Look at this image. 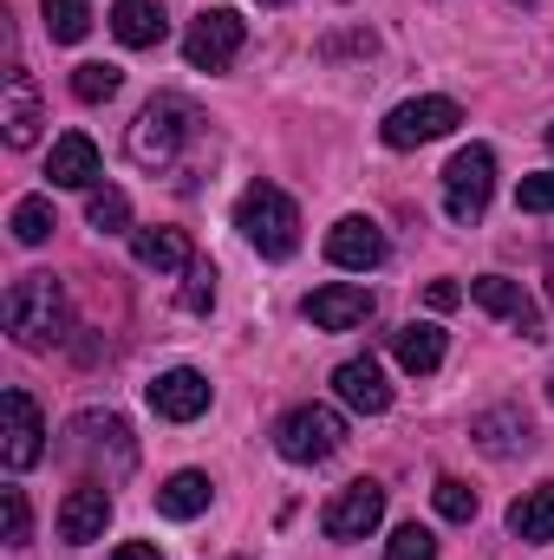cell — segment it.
<instances>
[{
	"label": "cell",
	"instance_id": "cell-2",
	"mask_svg": "<svg viewBox=\"0 0 554 560\" xmlns=\"http://www.w3.org/2000/svg\"><path fill=\"white\" fill-rule=\"evenodd\" d=\"M7 332L26 346V352H46L66 339V287L53 275H20L7 287Z\"/></svg>",
	"mask_w": 554,
	"mask_h": 560
},
{
	"label": "cell",
	"instance_id": "cell-34",
	"mask_svg": "<svg viewBox=\"0 0 554 560\" xmlns=\"http://www.w3.org/2000/svg\"><path fill=\"white\" fill-rule=\"evenodd\" d=\"M424 300H430L437 313H450V306L463 300V287H457V280H430V287H424Z\"/></svg>",
	"mask_w": 554,
	"mask_h": 560
},
{
	"label": "cell",
	"instance_id": "cell-29",
	"mask_svg": "<svg viewBox=\"0 0 554 560\" xmlns=\"http://www.w3.org/2000/svg\"><path fill=\"white\" fill-rule=\"evenodd\" d=\"M118 79H125L118 66H99V59H92V66H79V72H72V92H79L85 105H105V98L118 92Z\"/></svg>",
	"mask_w": 554,
	"mask_h": 560
},
{
	"label": "cell",
	"instance_id": "cell-33",
	"mask_svg": "<svg viewBox=\"0 0 554 560\" xmlns=\"http://www.w3.org/2000/svg\"><path fill=\"white\" fill-rule=\"evenodd\" d=\"M516 209H529V215H554V170H542V176H522Z\"/></svg>",
	"mask_w": 554,
	"mask_h": 560
},
{
	"label": "cell",
	"instance_id": "cell-37",
	"mask_svg": "<svg viewBox=\"0 0 554 560\" xmlns=\"http://www.w3.org/2000/svg\"><path fill=\"white\" fill-rule=\"evenodd\" d=\"M549 143H554V131H549Z\"/></svg>",
	"mask_w": 554,
	"mask_h": 560
},
{
	"label": "cell",
	"instance_id": "cell-38",
	"mask_svg": "<svg viewBox=\"0 0 554 560\" xmlns=\"http://www.w3.org/2000/svg\"><path fill=\"white\" fill-rule=\"evenodd\" d=\"M522 7H529V0H522Z\"/></svg>",
	"mask_w": 554,
	"mask_h": 560
},
{
	"label": "cell",
	"instance_id": "cell-23",
	"mask_svg": "<svg viewBox=\"0 0 554 560\" xmlns=\"http://www.w3.org/2000/svg\"><path fill=\"white\" fill-rule=\"evenodd\" d=\"M209 495H216V489H209L203 469H176V476L157 489V515H170V522H196V515L209 509Z\"/></svg>",
	"mask_w": 554,
	"mask_h": 560
},
{
	"label": "cell",
	"instance_id": "cell-35",
	"mask_svg": "<svg viewBox=\"0 0 554 560\" xmlns=\"http://www.w3.org/2000/svg\"><path fill=\"white\" fill-rule=\"evenodd\" d=\"M112 560H163V555H157L150 541H125V548H118V555H112Z\"/></svg>",
	"mask_w": 554,
	"mask_h": 560
},
{
	"label": "cell",
	"instance_id": "cell-30",
	"mask_svg": "<svg viewBox=\"0 0 554 560\" xmlns=\"http://www.w3.org/2000/svg\"><path fill=\"white\" fill-rule=\"evenodd\" d=\"M0 515H7V548H26L33 541V509H26V489H0Z\"/></svg>",
	"mask_w": 554,
	"mask_h": 560
},
{
	"label": "cell",
	"instance_id": "cell-5",
	"mask_svg": "<svg viewBox=\"0 0 554 560\" xmlns=\"http://www.w3.org/2000/svg\"><path fill=\"white\" fill-rule=\"evenodd\" d=\"M489 196H496V156H489V143L457 150L450 170H443V209H450V222H483Z\"/></svg>",
	"mask_w": 554,
	"mask_h": 560
},
{
	"label": "cell",
	"instance_id": "cell-32",
	"mask_svg": "<svg viewBox=\"0 0 554 560\" xmlns=\"http://www.w3.org/2000/svg\"><path fill=\"white\" fill-rule=\"evenodd\" d=\"M183 306H189V313H209V306H216V268H209V261H189V268H183Z\"/></svg>",
	"mask_w": 554,
	"mask_h": 560
},
{
	"label": "cell",
	"instance_id": "cell-36",
	"mask_svg": "<svg viewBox=\"0 0 554 560\" xmlns=\"http://www.w3.org/2000/svg\"><path fill=\"white\" fill-rule=\"evenodd\" d=\"M549 405H554V378H549Z\"/></svg>",
	"mask_w": 554,
	"mask_h": 560
},
{
	"label": "cell",
	"instance_id": "cell-17",
	"mask_svg": "<svg viewBox=\"0 0 554 560\" xmlns=\"http://www.w3.org/2000/svg\"><path fill=\"white\" fill-rule=\"evenodd\" d=\"M333 392H339V405H353L359 418H379V411H392V385H385L379 359H346V365L333 372Z\"/></svg>",
	"mask_w": 554,
	"mask_h": 560
},
{
	"label": "cell",
	"instance_id": "cell-13",
	"mask_svg": "<svg viewBox=\"0 0 554 560\" xmlns=\"http://www.w3.org/2000/svg\"><path fill=\"white\" fill-rule=\"evenodd\" d=\"M470 300H476L483 313H496L503 326H516L522 339H542V313H535V300H529V287H522V280L483 275V280H470Z\"/></svg>",
	"mask_w": 554,
	"mask_h": 560
},
{
	"label": "cell",
	"instance_id": "cell-21",
	"mask_svg": "<svg viewBox=\"0 0 554 560\" xmlns=\"http://www.w3.org/2000/svg\"><path fill=\"white\" fill-rule=\"evenodd\" d=\"M112 33L125 39V46H163V33H170V20H163V7L157 0H112Z\"/></svg>",
	"mask_w": 554,
	"mask_h": 560
},
{
	"label": "cell",
	"instance_id": "cell-27",
	"mask_svg": "<svg viewBox=\"0 0 554 560\" xmlns=\"http://www.w3.org/2000/svg\"><path fill=\"white\" fill-rule=\"evenodd\" d=\"M85 222H92L99 235H118V229H131V202H125V189H92V202H85Z\"/></svg>",
	"mask_w": 554,
	"mask_h": 560
},
{
	"label": "cell",
	"instance_id": "cell-20",
	"mask_svg": "<svg viewBox=\"0 0 554 560\" xmlns=\"http://www.w3.org/2000/svg\"><path fill=\"white\" fill-rule=\"evenodd\" d=\"M131 255H138V268H157V275H183L196 261L183 229H131Z\"/></svg>",
	"mask_w": 554,
	"mask_h": 560
},
{
	"label": "cell",
	"instance_id": "cell-28",
	"mask_svg": "<svg viewBox=\"0 0 554 560\" xmlns=\"http://www.w3.org/2000/svg\"><path fill=\"white\" fill-rule=\"evenodd\" d=\"M430 502H437V515H443V522H476V489H470V482H457V476H437Z\"/></svg>",
	"mask_w": 554,
	"mask_h": 560
},
{
	"label": "cell",
	"instance_id": "cell-18",
	"mask_svg": "<svg viewBox=\"0 0 554 560\" xmlns=\"http://www.w3.org/2000/svg\"><path fill=\"white\" fill-rule=\"evenodd\" d=\"M470 436H476V450H483V456H522V450L535 443V430H529V418H522L516 405L483 411V418L470 423Z\"/></svg>",
	"mask_w": 554,
	"mask_h": 560
},
{
	"label": "cell",
	"instance_id": "cell-10",
	"mask_svg": "<svg viewBox=\"0 0 554 560\" xmlns=\"http://www.w3.org/2000/svg\"><path fill=\"white\" fill-rule=\"evenodd\" d=\"M46 456V423H39V405L26 392H7L0 398V463L20 476Z\"/></svg>",
	"mask_w": 554,
	"mask_h": 560
},
{
	"label": "cell",
	"instance_id": "cell-16",
	"mask_svg": "<svg viewBox=\"0 0 554 560\" xmlns=\"http://www.w3.org/2000/svg\"><path fill=\"white\" fill-rule=\"evenodd\" d=\"M150 411L170 423H189L209 411V378L203 372H189V365H176V372H163L157 385H150Z\"/></svg>",
	"mask_w": 554,
	"mask_h": 560
},
{
	"label": "cell",
	"instance_id": "cell-4",
	"mask_svg": "<svg viewBox=\"0 0 554 560\" xmlns=\"http://www.w3.org/2000/svg\"><path fill=\"white\" fill-rule=\"evenodd\" d=\"M189 138H196V112H189V98H170V92H163V98H150L138 118H131L125 150H131L138 170H170Z\"/></svg>",
	"mask_w": 554,
	"mask_h": 560
},
{
	"label": "cell",
	"instance_id": "cell-3",
	"mask_svg": "<svg viewBox=\"0 0 554 560\" xmlns=\"http://www.w3.org/2000/svg\"><path fill=\"white\" fill-rule=\"evenodd\" d=\"M235 229H242L249 248L268 255V261H287V255L300 248V209H293V196H287L280 183H249V189H242Z\"/></svg>",
	"mask_w": 554,
	"mask_h": 560
},
{
	"label": "cell",
	"instance_id": "cell-14",
	"mask_svg": "<svg viewBox=\"0 0 554 560\" xmlns=\"http://www.w3.org/2000/svg\"><path fill=\"white\" fill-rule=\"evenodd\" d=\"M326 261H333V268H353V275L385 268V229H379V222H366V215L333 222V235H326Z\"/></svg>",
	"mask_w": 554,
	"mask_h": 560
},
{
	"label": "cell",
	"instance_id": "cell-11",
	"mask_svg": "<svg viewBox=\"0 0 554 560\" xmlns=\"http://www.w3.org/2000/svg\"><path fill=\"white\" fill-rule=\"evenodd\" d=\"M105 522H112V489H105V482L66 489V502H59V541H66V548L105 541Z\"/></svg>",
	"mask_w": 554,
	"mask_h": 560
},
{
	"label": "cell",
	"instance_id": "cell-8",
	"mask_svg": "<svg viewBox=\"0 0 554 560\" xmlns=\"http://www.w3.org/2000/svg\"><path fill=\"white\" fill-rule=\"evenodd\" d=\"M379 522H385V489H379L372 476L346 482V489H339V495L320 509V528H326V541H366Z\"/></svg>",
	"mask_w": 554,
	"mask_h": 560
},
{
	"label": "cell",
	"instance_id": "cell-25",
	"mask_svg": "<svg viewBox=\"0 0 554 560\" xmlns=\"http://www.w3.org/2000/svg\"><path fill=\"white\" fill-rule=\"evenodd\" d=\"M39 13H46V33H53L59 46H79V39L92 33V7H85V0H39Z\"/></svg>",
	"mask_w": 554,
	"mask_h": 560
},
{
	"label": "cell",
	"instance_id": "cell-15",
	"mask_svg": "<svg viewBox=\"0 0 554 560\" xmlns=\"http://www.w3.org/2000/svg\"><path fill=\"white\" fill-rule=\"evenodd\" d=\"M0 125H7V150H33V143H39L46 112H39V85H33V72H26V66H13V72H7Z\"/></svg>",
	"mask_w": 554,
	"mask_h": 560
},
{
	"label": "cell",
	"instance_id": "cell-12",
	"mask_svg": "<svg viewBox=\"0 0 554 560\" xmlns=\"http://www.w3.org/2000/svg\"><path fill=\"white\" fill-rule=\"evenodd\" d=\"M372 287H359V280H333V287H320V293H307V319L320 326V332H353V326H366L372 319Z\"/></svg>",
	"mask_w": 554,
	"mask_h": 560
},
{
	"label": "cell",
	"instance_id": "cell-26",
	"mask_svg": "<svg viewBox=\"0 0 554 560\" xmlns=\"http://www.w3.org/2000/svg\"><path fill=\"white\" fill-rule=\"evenodd\" d=\"M53 229H59V222H53V202H46V196H20V202H13V242H20V248H39Z\"/></svg>",
	"mask_w": 554,
	"mask_h": 560
},
{
	"label": "cell",
	"instance_id": "cell-9",
	"mask_svg": "<svg viewBox=\"0 0 554 560\" xmlns=\"http://www.w3.org/2000/svg\"><path fill=\"white\" fill-rule=\"evenodd\" d=\"M463 125V105L457 98H405L392 118H385V143L392 150H417V143H437Z\"/></svg>",
	"mask_w": 554,
	"mask_h": 560
},
{
	"label": "cell",
	"instance_id": "cell-19",
	"mask_svg": "<svg viewBox=\"0 0 554 560\" xmlns=\"http://www.w3.org/2000/svg\"><path fill=\"white\" fill-rule=\"evenodd\" d=\"M46 176L59 189H92L99 183V143L85 138V131H66V138L53 143V156H46Z\"/></svg>",
	"mask_w": 554,
	"mask_h": 560
},
{
	"label": "cell",
	"instance_id": "cell-6",
	"mask_svg": "<svg viewBox=\"0 0 554 560\" xmlns=\"http://www.w3.org/2000/svg\"><path fill=\"white\" fill-rule=\"evenodd\" d=\"M339 443H346V418L333 405H300L275 430V450L287 463H326V456H339Z\"/></svg>",
	"mask_w": 554,
	"mask_h": 560
},
{
	"label": "cell",
	"instance_id": "cell-1",
	"mask_svg": "<svg viewBox=\"0 0 554 560\" xmlns=\"http://www.w3.org/2000/svg\"><path fill=\"white\" fill-rule=\"evenodd\" d=\"M59 456L72 469H85V482L112 489L118 476H131L138 443H131V423L118 418V411H79V418L66 423V436H59Z\"/></svg>",
	"mask_w": 554,
	"mask_h": 560
},
{
	"label": "cell",
	"instance_id": "cell-31",
	"mask_svg": "<svg viewBox=\"0 0 554 560\" xmlns=\"http://www.w3.org/2000/svg\"><path fill=\"white\" fill-rule=\"evenodd\" d=\"M385 560H437V535L417 528V522H405V528L385 541Z\"/></svg>",
	"mask_w": 554,
	"mask_h": 560
},
{
	"label": "cell",
	"instance_id": "cell-24",
	"mask_svg": "<svg viewBox=\"0 0 554 560\" xmlns=\"http://www.w3.org/2000/svg\"><path fill=\"white\" fill-rule=\"evenodd\" d=\"M509 528L522 541H554V482H535L516 509H509Z\"/></svg>",
	"mask_w": 554,
	"mask_h": 560
},
{
	"label": "cell",
	"instance_id": "cell-7",
	"mask_svg": "<svg viewBox=\"0 0 554 560\" xmlns=\"http://www.w3.org/2000/svg\"><path fill=\"white\" fill-rule=\"evenodd\" d=\"M242 39H249V20H242L235 7H209V13L189 20V33H183V59H189L196 72H229L235 52H242Z\"/></svg>",
	"mask_w": 554,
	"mask_h": 560
},
{
	"label": "cell",
	"instance_id": "cell-22",
	"mask_svg": "<svg viewBox=\"0 0 554 560\" xmlns=\"http://www.w3.org/2000/svg\"><path fill=\"white\" fill-rule=\"evenodd\" d=\"M399 365L412 372V378H430L437 365H443V326L437 319H412V326H399Z\"/></svg>",
	"mask_w": 554,
	"mask_h": 560
}]
</instances>
